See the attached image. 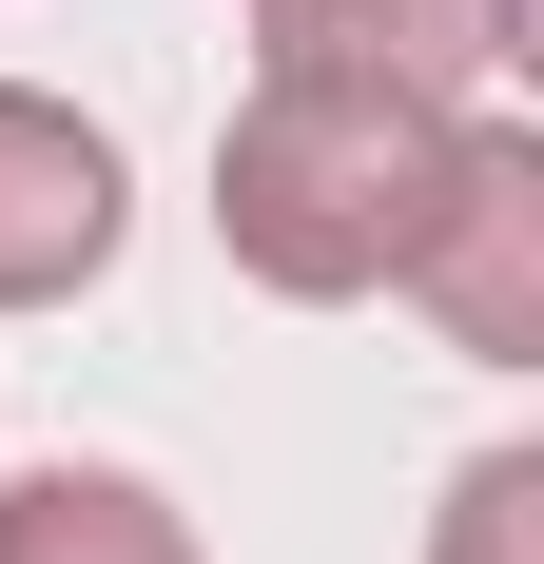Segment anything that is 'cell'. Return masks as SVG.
Listing matches in <instances>:
<instances>
[{"mask_svg": "<svg viewBox=\"0 0 544 564\" xmlns=\"http://www.w3.org/2000/svg\"><path fill=\"white\" fill-rule=\"evenodd\" d=\"M447 156H467V98L350 78V58H272L215 137V234H233L253 292L350 312V292H409V253L447 215Z\"/></svg>", "mask_w": 544, "mask_h": 564, "instance_id": "1", "label": "cell"}, {"mask_svg": "<svg viewBox=\"0 0 544 564\" xmlns=\"http://www.w3.org/2000/svg\"><path fill=\"white\" fill-rule=\"evenodd\" d=\"M409 292L447 312L467 370H544V137L525 117H467V156H447V215L409 253Z\"/></svg>", "mask_w": 544, "mask_h": 564, "instance_id": "2", "label": "cell"}, {"mask_svg": "<svg viewBox=\"0 0 544 564\" xmlns=\"http://www.w3.org/2000/svg\"><path fill=\"white\" fill-rule=\"evenodd\" d=\"M117 234H137L117 137H98L78 98H40V78H0V312L98 292V273H117Z\"/></svg>", "mask_w": 544, "mask_h": 564, "instance_id": "3", "label": "cell"}, {"mask_svg": "<svg viewBox=\"0 0 544 564\" xmlns=\"http://www.w3.org/2000/svg\"><path fill=\"white\" fill-rule=\"evenodd\" d=\"M272 58H350V78H428V98H487L525 58V0H253Z\"/></svg>", "mask_w": 544, "mask_h": 564, "instance_id": "4", "label": "cell"}, {"mask_svg": "<svg viewBox=\"0 0 544 564\" xmlns=\"http://www.w3.org/2000/svg\"><path fill=\"white\" fill-rule=\"evenodd\" d=\"M0 564H195V525L137 467H20L0 487Z\"/></svg>", "mask_w": 544, "mask_h": 564, "instance_id": "5", "label": "cell"}, {"mask_svg": "<svg viewBox=\"0 0 544 564\" xmlns=\"http://www.w3.org/2000/svg\"><path fill=\"white\" fill-rule=\"evenodd\" d=\"M428 564H544V448H487L467 487H447Z\"/></svg>", "mask_w": 544, "mask_h": 564, "instance_id": "6", "label": "cell"}]
</instances>
